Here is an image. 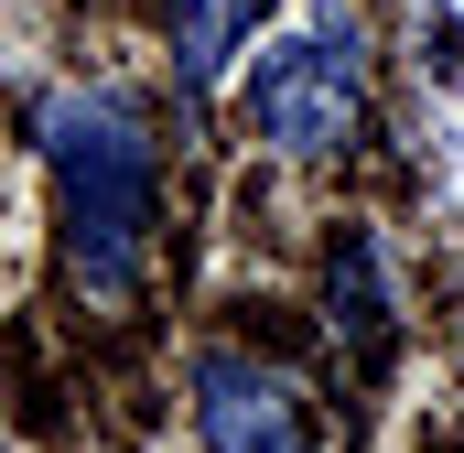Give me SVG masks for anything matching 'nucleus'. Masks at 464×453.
<instances>
[{
    "mask_svg": "<svg viewBox=\"0 0 464 453\" xmlns=\"http://www.w3.org/2000/svg\"><path fill=\"white\" fill-rule=\"evenodd\" d=\"M44 162H54V206H65V281L87 313H130L151 217H162V151L130 98L109 87H54L44 98Z\"/></svg>",
    "mask_w": 464,
    "mask_h": 453,
    "instance_id": "f257e3e1",
    "label": "nucleus"
},
{
    "mask_svg": "<svg viewBox=\"0 0 464 453\" xmlns=\"http://www.w3.org/2000/svg\"><path fill=\"white\" fill-rule=\"evenodd\" d=\"M367 119V33H356L346 0H314L292 33L259 43L248 65V130L281 151V162H335Z\"/></svg>",
    "mask_w": 464,
    "mask_h": 453,
    "instance_id": "f03ea898",
    "label": "nucleus"
},
{
    "mask_svg": "<svg viewBox=\"0 0 464 453\" xmlns=\"http://www.w3.org/2000/svg\"><path fill=\"white\" fill-rule=\"evenodd\" d=\"M195 432L206 453H324L303 432V400L259 367V356H195Z\"/></svg>",
    "mask_w": 464,
    "mask_h": 453,
    "instance_id": "7ed1b4c3",
    "label": "nucleus"
},
{
    "mask_svg": "<svg viewBox=\"0 0 464 453\" xmlns=\"http://www.w3.org/2000/svg\"><path fill=\"white\" fill-rule=\"evenodd\" d=\"M324 292H335V335L356 345V367L378 378L389 367V345H400V324H389V281H378V237H335L324 248Z\"/></svg>",
    "mask_w": 464,
    "mask_h": 453,
    "instance_id": "20e7f679",
    "label": "nucleus"
}]
</instances>
